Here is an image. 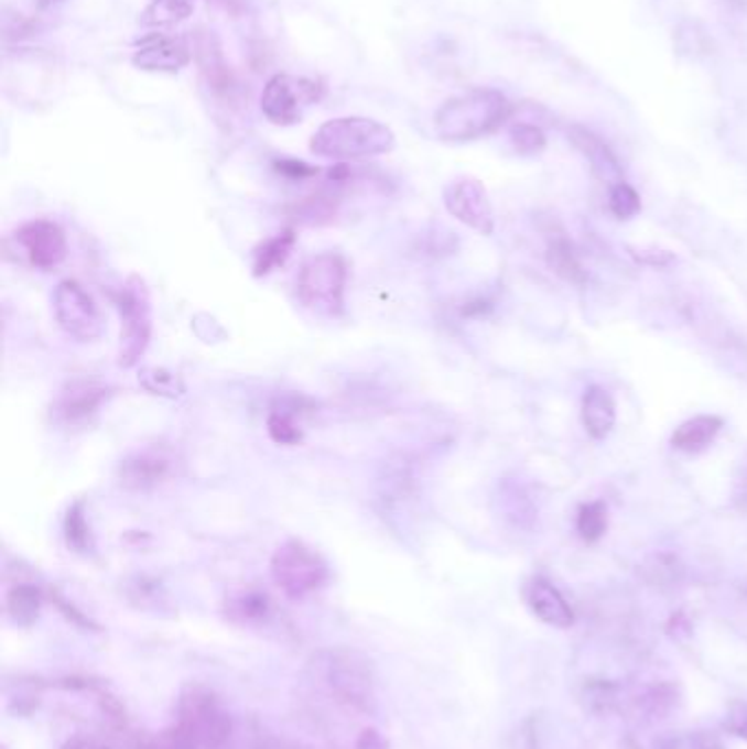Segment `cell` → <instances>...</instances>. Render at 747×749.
Segmentation results:
<instances>
[{"instance_id":"1","label":"cell","mask_w":747,"mask_h":749,"mask_svg":"<svg viewBox=\"0 0 747 749\" xmlns=\"http://www.w3.org/2000/svg\"><path fill=\"white\" fill-rule=\"evenodd\" d=\"M307 682L345 715L369 717L377 706L374 662L356 649H323L307 662Z\"/></svg>"},{"instance_id":"2","label":"cell","mask_w":747,"mask_h":749,"mask_svg":"<svg viewBox=\"0 0 747 749\" xmlns=\"http://www.w3.org/2000/svg\"><path fill=\"white\" fill-rule=\"evenodd\" d=\"M513 115L509 99L494 88H474L447 99L434 115L441 141L467 143L496 132Z\"/></svg>"},{"instance_id":"3","label":"cell","mask_w":747,"mask_h":749,"mask_svg":"<svg viewBox=\"0 0 747 749\" xmlns=\"http://www.w3.org/2000/svg\"><path fill=\"white\" fill-rule=\"evenodd\" d=\"M176 749H221L232 735V717L206 686H187L176 706L174 724L163 730Z\"/></svg>"},{"instance_id":"4","label":"cell","mask_w":747,"mask_h":749,"mask_svg":"<svg viewBox=\"0 0 747 749\" xmlns=\"http://www.w3.org/2000/svg\"><path fill=\"white\" fill-rule=\"evenodd\" d=\"M310 150L336 163L367 161L394 150V134L388 126L367 117H340L323 123L312 137Z\"/></svg>"},{"instance_id":"5","label":"cell","mask_w":747,"mask_h":749,"mask_svg":"<svg viewBox=\"0 0 747 749\" xmlns=\"http://www.w3.org/2000/svg\"><path fill=\"white\" fill-rule=\"evenodd\" d=\"M349 265L338 252H321L312 257L299 272L296 294L303 307L318 316L340 318L345 314V292Z\"/></svg>"},{"instance_id":"6","label":"cell","mask_w":747,"mask_h":749,"mask_svg":"<svg viewBox=\"0 0 747 749\" xmlns=\"http://www.w3.org/2000/svg\"><path fill=\"white\" fill-rule=\"evenodd\" d=\"M270 576L290 600H303L323 589L332 576L325 557L301 540H288L270 560Z\"/></svg>"},{"instance_id":"7","label":"cell","mask_w":747,"mask_h":749,"mask_svg":"<svg viewBox=\"0 0 747 749\" xmlns=\"http://www.w3.org/2000/svg\"><path fill=\"white\" fill-rule=\"evenodd\" d=\"M115 305L121 316L119 367L132 369L148 354L152 343V301L145 281L132 274L115 294Z\"/></svg>"},{"instance_id":"8","label":"cell","mask_w":747,"mask_h":749,"mask_svg":"<svg viewBox=\"0 0 747 749\" xmlns=\"http://www.w3.org/2000/svg\"><path fill=\"white\" fill-rule=\"evenodd\" d=\"M323 95L325 86L316 79L277 73L263 86L261 112L270 123L288 128L299 123L303 119L305 108L318 104Z\"/></svg>"},{"instance_id":"9","label":"cell","mask_w":747,"mask_h":749,"mask_svg":"<svg viewBox=\"0 0 747 749\" xmlns=\"http://www.w3.org/2000/svg\"><path fill=\"white\" fill-rule=\"evenodd\" d=\"M53 314L62 332L77 343H93L104 334V316L88 290L66 279L53 290Z\"/></svg>"},{"instance_id":"10","label":"cell","mask_w":747,"mask_h":749,"mask_svg":"<svg viewBox=\"0 0 747 749\" xmlns=\"http://www.w3.org/2000/svg\"><path fill=\"white\" fill-rule=\"evenodd\" d=\"M15 254L31 268L51 272L68 257L64 228L53 219H29L11 235Z\"/></svg>"},{"instance_id":"11","label":"cell","mask_w":747,"mask_h":749,"mask_svg":"<svg viewBox=\"0 0 747 749\" xmlns=\"http://www.w3.org/2000/svg\"><path fill=\"white\" fill-rule=\"evenodd\" d=\"M178 456L167 445H148L143 449L132 452L119 463L117 478L126 491L145 493L178 474Z\"/></svg>"},{"instance_id":"12","label":"cell","mask_w":747,"mask_h":749,"mask_svg":"<svg viewBox=\"0 0 747 749\" xmlns=\"http://www.w3.org/2000/svg\"><path fill=\"white\" fill-rule=\"evenodd\" d=\"M445 208L452 217L480 235H491L496 228L494 208L487 188L476 178H456L443 191Z\"/></svg>"},{"instance_id":"13","label":"cell","mask_w":747,"mask_h":749,"mask_svg":"<svg viewBox=\"0 0 747 749\" xmlns=\"http://www.w3.org/2000/svg\"><path fill=\"white\" fill-rule=\"evenodd\" d=\"M110 399V388L95 379H71L57 392L51 416L62 425L88 423Z\"/></svg>"},{"instance_id":"14","label":"cell","mask_w":747,"mask_h":749,"mask_svg":"<svg viewBox=\"0 0 747 749\" xmlns=\"http://www.w3.org/2000/svg\"><path fill=\"white\" fill-rule=\"evenodd\" d=\"M193 57L199 68V75L204 79V86L210 90L215 99H221L224 104H235L237 97V82L230 70V66L224 59L219 40L210 33L199 29L193 35Z\"/></svg>"},{"instance_id":"15","label":"cell","mask_w":747,"mask_h":749,"mask_svg":"<svg viewBox=\"0 0 747 749\" xmlns=\"http://www.w3.org/2000/svg\"><path fill=\"white\" fill-rule=\"evenodd\" d=\"M191 62V46L183 37L167 33H148L137 42L132 64L145 73L176 75Z\"/></svg>"},{"instance_id":"16","label":"cell","mask_w":747,"mask_h":749,"mask_svg":"<svg viewBox=\"0 0 747 749\" xmlns=\"http://www.w3.org/2000/svg\"><path fill=\"white\" fill-rule=\"evenodd\" d=\"M567 139L583 154V159L589 163L592 174L600 183L609 187H614L616 183H622V167L618 159L614 156V152L609 150V145L600 137H596L583 126H572L567 130Z\"/></svg>"},{"instance_id":"17","label":"cell","mask_w":747,"mask_h":749,"mask_svg":"<svg viewBox=\"0 0 747 749\" xmlns=\"http://www.w3.org/2000/svg\"><path fill=\"white\" fill-rule=\"evenodd\" d=\"M224 614L235 625H243V627L266 625L274 616V603L268 596V591L257 589V587H246V589H239L226 596Z\"/></svg>"},{"instance_id":"18","label":"cell","mask_w":747,"mask_h":749,"mask_svg":"<svg viewBox=\"0 0 747 749\" xmlns=\"http://www.w3.org/2000/svg\"><path fill=\"white\" fill-rule=\"evenodd\" d=\"M527 600L531 611L546 625L551 627H560L565 629L574 622V611L570 607V603L563 598L560 589L544 580V578H535L531 580L529 589H527Z\"/></svg>"},{"instance_id":"19","label":"cell","mask_w":747,"mask_h":749,"mask_svg":"<svg viewBox=\"0 0 747 749\" xmlns=\"http://www.w3.org/2000/svg\"><path fill=\"white\" fill-rule=\"evenodd\" d=\"M583 425L587 434L596 441H603L609 436V432L616 425V403L611 394L600 386H589L583 394V408H581Z\"/></svg>"},{"instance_id":"20","label":"cell","mask_w":747,"mask_h":749,"mask_svg":"<svg viewBox=\"0 0 747 749\" xmlns=\"http://www.w3.org/2000/svg\"><path fill=\"white\" fill-rule=\"evenodd\" d=\"M296 230L294 228H285L268 239H263L259 246H255L252 250V274L257 279L268 276L272 272H277L279 268H283L296 246Z\"/></svg>"},{"instance_id":"21","label":"cell","mask_w":747,"mask_h":749,"mask_svg":"<svg viewBox=\"0 0 747 749\" xmlns=\"http://www.w3.org/2000/svg\"><path fill=\"white\" fill-rule=\"evenodd\" d=\"M301 401H305L303 397H283L279 399L270 412H268V434L277 445H299L303 441V430L299 423V414L296 410L301 408Z\"/></svg>"},{"instance_id":"22","label":"cell","mask_w":747,"mask_h":749,"mask_svg":"<svg viewBox=\"0 0 747 749\" xmlns=\"http://www.w3.org/2000/svg\"><path fill=\"white\" fill-rule=\"evenodd\" d=\"M724 427V419L715 416V414H700L693 416L689 421H684L675 432H673V447L686 454H697L702 449H706L715 436L722 432Z\"/></svg>"},{"instance_id":"23","label":"cell","mask_w":747,"mask_h":749,"mask_svg":"<svg viewBox=\"0 0 747 749\" xmlns=\"http://www.w3.org/2000/svg\"><path fill=\"white\" fill-rule=\"evenodd\" d=\"M44 594L33 583H15L7 591V614L20 627H31L42 609Z\"/></svg>"},{"instance_id":"24","label":"cell","mask_w":747,"mask_h":749,"mask_svg":"<svg viewBox=\"0 0 747 749\" xmlns=\"http://www.w3.org/2000/svg\"><path fill=\"white\" fill-rule=\"evenodd\" d=\"M193 13L191 0H150V4L143 9L139 24L145 29H170L181 22H185Z\"/></svg>"},{"instance_id":"25","label":"cell","mask_w":747,"mask_h":749,"mask_svg":"<svg viewBox=\"0 0 747 749\" xmlns=\"http://www.w3.org/2000/svg\"><path fill=\"white\" fill-rule=\"evenodd\" d=\"M64 540H66V546L73 553L88 555V553L95 551V540H93L90 522L86 518L84 500H77L68 507V511L64 515Z\"/></svg>"},{"instance_id":"26","label":"cell","mask_w":747,"mask_h":749,"mask_svg":"<svg viewBox=\"0 0 747 749\" xmlns=\"http://www.w3.org/2000/svg\"><path fill=\"white\" fill-rule=\"evenodd\" d=\"M546 261L553 268V272L561 276L563 281L574 283V285L585 283V270H583L578 257L574 254V248L570 246V241L565 237H553L549 241Z\"/></svg>"},{"instance_id":"27","label":"cell","mask_w":747,"mask_h":749,"mask_svg":"<svg viewBox=\"0 0 747 749\" xmlns=\"http://www.w3.org/2000/svg\"><path fill=\"white\" fill-rule=\"evenodd\" d=\"M576 531H578L583 542H587V544L598 542L607 531V507H605V502L596 500V502L581 504V509L576 513Z\"/></svg>"},{"instance_id":"28","label":"cell","mask_w":747,"mask_h":749,"mask_svg":"<svg viewBox=\"0 0 747 749\" xmlns=\"http://www.w3.org/2000/svg\"><path fill=\"white\" fill-rule=\"evenodd\" d=\"M509 139H511V145L516 148V152L522 154V156L542 154L544 148H546L544 130L540 126L527 123V121H516L509 128Z\"/></svg>"},{"instance_id":"29","label":"cell","mask_w":747,"mask_h":749,"mask_svg":"<svg viewBox=\"0 0 747 749\" xmlns=\"http://www.w3.org/2000/svg\"><path fill=\"white\" fill-rule=\"evenodd\" d=\"M640 208H642L640 195L631 185H627L622 181V183H616L614 187H609V210L614 213V217L631 219L640 213Z\"/></svg>"},{"instance_id":"30","label":"cell","mask_w":747,"mask_h":749,"mask_svg":"<svg viewBox=\"0 0 747 749\" xmlns=\"http://www.w3.org/2000/svg\"><path fill=\"white\" fill-rule=\"evenodd\" d=\"M141 383L152 392V394H163V397H181L185 392V383L176 373H170L165 369H148L141 374Z\"/></svg>"},{"instance_id":"31","label":"cell","mask_w":747,"mask_h":749,"mask_svg":"<svg viewBox=\"0 0 747 749\" xmlns=\"http://www.w3.org/2000/svg\"><path fill=\"white\" fill-rule=\"evenodd\" d=\"M629 252L638 263L651 265V268H667L675 261L673 252L658 250V248H629Z\"/></svg>"},{"instance_id":"32","label":"cell","mask_w":747,"mask_h":749,"mask_svg":"<svg viewBox=\"0 0 747 749\" xmlns=\"http://www.w3.org/2000/svg\"><path fill=\"white\" fill-rule=\"evenodd\" d=\"M51 600L55 603V607L71 620V622H75L77 627H84V629H95V625H93V620L84 614V611H79L68 598H64L59 591H51Z\"/></svg>"},{"instance_id":"33","label":"cell","mask_w":747,"mask_h":749,"mask_svg":"<svg viewBox=\"0 0 747 749\" xmlns=\"http://www.w3.org/2000/svg\"><path fill=\"white\" fill-rule=\"evenodd\" d=\"M277 170H279L283 176H290V178H294V181H305V178L318 176V170H316V167H310L307 163H301V161H279V163H277Z\"/></svg>"},{"instance_id":"34","label":"cell","mask_w":747,"mask_h":749,"mask_svg":"<svg viewBox=\"0 0 747 749\" xmlns=\"http://www.w3.org/2000/svg\"><path fill=\"white\" fill-rule=\"evenodd\" d=\"M664 749H722L708 737H680L671 739Z\"/></svg>"},{"instance_id":"35","label":"cell","mask_w":747,"mask_h":749,"mask_svg":"<svg viewBox=\"0 0 747 749\" xmlns=\"http://www.w3.org/2000/svg\"><path fill=\"white\" fill-rule=\"evenodd\" d=\"M59 749H112L104 739L93 735H75L68 741H64Z\"/></svg>"},{"instance_id":"36","label":"cell","mask_w":747,"mask_h":749,"mask_svg":"<svg viewBox=\"0 0 747 749\" xmlns=\"http://www.w3.org/2000/svg\"><path fill=\"white\" fill-rule=\"evenodd\" d=\"M354 749H388V741H386L377 730H374V728H365V730L358 735V739H356V743H354Z\"/></svg>"},{"instance_id":"37","label":"cell","mask_w":747,"mask_h":749,"mask_svg":"<svg viewBox=\"0 0 747 749\" xmlns=\"http://www.w3.org/2000/svg\"><path fill=\"white\" fill-rule=\"evenodd\" d=\"M735 500L739 504V509L747 511V467L744 476L737 480V491H735Z\"/></svg>"},{"instance_id":"38","label":"cell","mask_w":747,"mask_h":749,"mask_svg":"<svg viewBox=\"0 0 747 749\" xmlns=\"http://www.w3.org/2000/svg\"><path fill=\"white\" fill-rule=\"evenodd\" d=\"M64 2H66V0H37V9L48 11V9H55V7L64 4Z\"/></svg>"}]
</instances>
